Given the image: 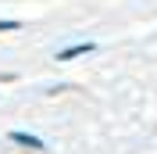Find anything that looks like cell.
<instances>
[{
  "label": "cell",
  "mask_w": 157,
  "mask_h": 154,
  "mask_svg": "<svg viewBox=\"0 0 157 154\" xmlns=\"http://www.w3.org/2000/svg\"><path fill=\"white\" fill-rule=\"evenodd\" d=\"M11 144L29 147V151H43V140H39V136H29V133H11Z\"/></svg>",
  "instance_id": "1"
},
{
  "label": "cell",
  "mask_w": 157,
  "mask_h": 154,
  "mask_svg": "<svg viewBox=\"0 0 157 154\" xmlns=\"http://www.w3.org/2000/svg\"><path fill=\"white\" fill-rule=\"evenodd\" d=\"M93 50V43H75V47H64L57 54V61H75V58H82V54H89Z\"/></svg>",
  "instance_id": "2"
},
{
  "label": "cell",
  "mask_w": 157,
  "mask_h": 154,
  "mask_svg": "<svg viewBox=\"0 0 157 154\" xmlns=\"http://www.w3.org/2000/svg\"><path fill=\"white\" fill-rule=\"evenodd\" d=\"M11 29H21V22H0V32H11Z\"/></svg>",
  "instance_id": "3"
}]
</instances>
